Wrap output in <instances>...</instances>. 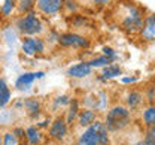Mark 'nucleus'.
Returning a JSON list of instances; mask_svg holds the SVG:
<instances>
[{
	"label": "nucleus",
	"mask_w": 155,
	"mask_h": 145,
	"mask_svg": "<svg viewBox=\"0 0 155 145\" xmlns=\"http://www.w3.org/2000/svg\"><path fill=\"white\" fill-rule=\"evenodd\" d=\"M94 2H96L97 5H106L109 0H94Z\"/></svg>",
	"instance_id": "28"
},
{
	"label": "nucleus",
	"mask_w": 155,
	"mask_h": 145,
	"mask_svg": "<svg viewBox=\"0 0 155 145\" xmlns=\"http://www.w3.org/2000/svg\"><path fill=\"white\" fill-rule=\"evenodd\" d=\"M3 144V138H2V133H0V145Z\"/></svg>",
	"instance_id": "31"
},
{
	"label": "nucleus",
	"mask_w": 155,
	"mask_h": 145,
	"mask_svg": "<svg viewBox=\"0 0 155 145\" xmlns=\"http://www.w3.org/2000/svg\"><path fill=\"white\" fill-rule=\"evenodd\" d=\"M60 43L63 46H76V48H87L88 46V41L81 36V35H75V33H67L60 36Z\"/></svg>",
	"instance_id": "5"
},
{
	"label": "nucleus",
	"mask_w": 155,
	"mask_h": 145,
	"mask_svg": "<svg viewBox=\"0 0 155 145\" xmlns=\"http://www.w3.org/2000/svg\"><path fill=\"white\" fill-rule=\"evenodd\" d=\"M128 121H130L128 109H125L122 106H115L114 109L109 111V114L106 117V127L109 130H119L128 124Z\"/></svg>",
	"instance_id": "2"
},
{
	"label": "nucleus",
	"mask_w": 155,
	"mask_h": 145,
	"mask_svg": "<svg viewBox=\"0 0 155 145\" xmlns=\"http://www.w3.org/2000/svg\"><path fill=\"white\" fill-rule=\"evenodd\" d=\"M96 120V114L91 109H84L79 115V124L81 126H91Z\"/></svg>",
	"instance_id": "13"
},
{
	"label": "nucleus",
	"mask_w": 155,
	"mask_h": 145,
	"mask_svg": "<svg viewBox=\"0 0 155 145\" xmlns=\"http://www.w3.org/2000/svg\"><path fill=\"white\" fill-rule=\"evenodd\" d=\"M35 5V0H19L18 2V11L19 12H28L31 6Z\"/></svg>",
	"instance_id": "21"
},
{
	"label": "nucleus",
	"mask_w": 155,
	"mask_h": 145,
	"mask_svg": "<svg viewBox=\"0 0 155 145\" xmlns=\"http://www.w3.org/2000/svg\"><path fill=\"white\" fill-rule=\"evenodd\" d=\"M17 27L22 35H27V36L38 35L42 32V22L35 15V12H30V14L24 15L22 18H19L17 21Z\"/></svg>",
	"instance_id": "4"
},
{
	"label": "nucleus",
	"mask_w": 155,
	"mask_h": 145,
	"mask_svg": "<svg viewBox=\"0 0 155 145\" xmlns=\"http://www.w3.org/2000/svg\"><path fill=\"white\" fill-rule=\"evenodd\" d=\"M35 75H36V78H42L43 76V72H36Z\"/></svg>",
	"instance_id": "30"
},
{
	"label": "nucleus",
	"mask_w": 155,
	"mask_h": 145,
	"mask_svg": "<svg viewBox=\"0 0 155 145\" xmlns=\"http://www.w3.org/2000/svg\"><path fill=\"white\" fill-rule=\"evenodd\" d=\"M145 145H155V124L148 129L146 138H145Z\"/></svg>",
	"instance_id": "22"
},
{
	"label": "nucleus",
	"mask_w": 155,
	"mask_h": 145,
	"mask_svg": "<svg viewBox=\"0 0 155 145\" xmlns=\"http://www.w3.org/2000/svg\"><path fill=\"white\" fill-rule=\"evenodd\" d=\"M69 102V99H67V96H61V97H58L57 99V103H61V105H66Z\"/></svg>",
	"instance_id": "27"
},
{
	"label": "nucleus",
	"mask_w": 155,
	"mask_h": 145,
	"mask_svg": "<svg viewBox=\"0 0 155 145\" xmlns=\"http://www.w3.org/2000/svg\"><path fill=\"white\" fill-rule=\"evenodd\" d=\"M125 17L122 18L121 24L122 27L130 32V33H134V32H139L143 29V18L139 12V9L133 6V5H125Z\"/></svg>",
	"instance_id": "3"
},
{
	"label": "nucleus",
	"mask_w": 155,
	"mask_h": 145,
	"mask_svg": "<svg viewBox=\"0 0 155 145\" xmlns=\"http://www.w3.org/2000/svg\"><path fill=\"white\" fill-rule=\"evenodd\" d=\"M142 38L146 41H155V14L149 15L143 21V29H142Z\"/></svg>",
	"instance_id": "8"
},
{
	"label": "nucleus",
	"mask_w": 155,
	"mask_h": 145,
	"mask_svg": "<svg viewBox=\"0 0 155 145\" xmlns=\"http://www.w3.org/2000/svg\"><path fill=\"white\" fill-rule=\"evenodd\" d=\"M25 109H27V112L30 114V117H36L39 112H40V103H39L38 100H35V99H28V100H25Z\"/></svg>",
	"instance_id": "15"
},
{
	"label": "nucleus",
	"mask_w": 155,
	"mask_h": 145,
	"mask_svg": "<svg viewBox=\"0 0 155 145\" xmlns=\"http://www.w3.org/2000/svg\"><path fill=\"white\" fill-rule=\"evenodd\" d=\"M67 73L73 78H84V76L91 73V66L88 63H81V64H76V66H72L67 70Z\"/></svg>",
	"instance_id": "10"
},
{
	"label": "nucleus",
	"mask_w": 155,
	"mask_h": 145,
	"mask_svg": "<svg viewBox=\"0 0 155 145\" xmlns=\"http://www.w3.org/2000/svg\"><path fill=\"white\" fill-rule=\"evenodd\" d=\"M110 62H112V59H109V57H106V56H101V57H98V59L91 60L88 64H90L91 67H100V66H107V64H110Z\"/></svg>",
	"instance_id": "18"
},
{
	"label": "nucleus",
	"mask_w": 155,
	"mask_h": 145,
	"mask_svg": "<svg viewBox=\"0 0 155 145\" xmlns=\"http://www.w3.org/2000/svg\"><path fill=\"white\" fill-rule=\"evenodd\" d=\"M107 141H109V136H107L106 126L98 121H94L79 138L78 145H107Z\"/></svg>",
	"instance_id": "1"
},
{
	"label": "nucleus",
	"mask_w": 155,
	"mask_h": 145,
	"mask_svg": "<svg viewBox=\"0 0 155 145\" xmlns=\"http://www.w3.org/2000/svg\"><path fill=\"white\" fill-rule=\"evenodd\" d=\"M122 81L124 83H133V81H136V78H124Z\"/></svg>",
	"instance_id": "29"
},
{
	"label": "nucleus",
	"mask_w": 155,
	"mask_h": 145,
	"mask_svg": "<svg viewBox=\"0 0 155 145\" xmlns=\"http://www.w3.org/2000/svg\"><path fill=\"white\" fill-rule=\"evenodd\" d=\"M49 135L52 138H57V139L64 138L67 135V124H66V121L61 120V118L55 120L52 123V126H51V129H49Z\"/></svg>",
	"instance_id": "9"
},
{
	"label": "nucleus",
	"mask_w": 155,
	"mask_h": 145,
	"mask_svg": "<svg viewBox=\"0 0 155 145\" xmlns=\"http://www.w3.org/2000/svg\"><path fill=\"white\" fill-rule=\"evenodd\" d=\"M35 79H36V75H35V73H30V72L22 73L21 76H18V79L15 81V87H17L18 90H27Z\"/></svg>",
	"instance_id": "11"
},
{
	"label": "nucleus",
	"mask_w": 155,
	"mask_h": 145,
	"mask_svg": "<svg viewBox=\"0 0 155 145\" xmlns=\"http://www.w3.org/2000/svg\"><path fill=\"white\" fill-rule=\"evenodd\" d=\"M14 135H15L17 139H24V138H25V130L17 127V129H14Z\"/></svg>",
	"instance_id": "25"
},
{
	"label": "nucleus",
	"mask_w": 155,
	"mask_h": 145,
	"mask_svg": "<svg viewBox=\"0 0 155 145\" xmlns=\"http://www.w3.org/2000/svg\"><path fill=\"white\" fill-rule=\"evenodd\" d=\"M25 138L28 139L30 145H38L40 142V133L36 127H28L25 129Z\"/></svg>",
	"instance_id": "14"
},
{
	"label": "nucleus",
	"mask_w": 155,
	"mask_h": 145,
	"mask_svg": "<svg viewBox=\"0 0 155 145\" xmlns=\"http://www.w3.org/2000/svg\"><path fill=\"white\" fill-rule=\"evenodd\" d=\"M119 73H121V69L118 66H109V67L103 69V76L104 78H114V76H118Z\"/></svg>",
	"instance_id": "19"
},
{
	"label": "nucleus",
	"mask_w": 155,
	"mask_h": 145,
	"mask_svg": "<svg viewBox=\"0 0 155 145\" xmlns=\"http://www.w3.org/2000/svg\"><path fill=\"white\" fill-rule=\"evenodd\" d=\"M18 145H25V144H18Z\"/></svg>",
	"instance_id": "34"
},
{
	"label": "nucleus",
	"mask_w": 155,
	"mask_h": 145,
	"mask_svg": "<svg viewBox=\"0 0 155 145\" xmlns=\"http://www.w3.org/2000/svg\"><path fill=\"white\" fill-rule=\"evenodd\" d=\"M143 121L148 126L155 124V106H149V108L145 109V112H143Z\"/></svg>",
	"instance_id": "16"
},
{
	"label": "nucleus",
	"mask_w": 155,
	"mask_h": 145,
	"mask_svg": "<svg viewBox=\"0 0 155 145\" xmlns=\"http://www.w3.org/2000/svg\"><path fill=\"white\" fill-rule=\"evenodd\" d=\"M63 6V0H38V8L46 15H54Z\"/></svg>",
	"instance_id": "7"
},
{
	"label": "nucleus",
	"mask_w": 155,
	"mask_h": 145,
	"mask_svg": "<svg viewBox=\"0 0 155 145\" xmlns=\"http://www.w3.org/2000/svg\"><path fill=\"white\" fill-rule=\"evenodd\" d=\"M134 145H145V144H134Z\"/></svg>",
	"instance_id": "32"
},
{
	"label": "nucleus",
	"mask_w": 155,
	"mask_h": 145,
	"mask_svg": "<svg viewBox=\"0 0 155 145\" xmlns=\"http://www.w3.org/2000/svg\"><path fill=\"white\" fill-rule=\"evenodd\" d=\"M78 114V102L76 100H73L72 103H70V111H69V117H67V123H72L73 120H75V117H76Z\"/></svg>",
	"instance_id": "23"
},
{
	"label": "nucleus",
	"mask_w": 155,
	"mask_h": 145,
	"mask_svg": "<svg viewBox=\"0 0 155 145\" xmlns=\"http://www.w3.org/2000/svg\"><path fill=\"white\" fill-rule=\"evenodd\" d=\"M9 100H11V90H9L6 81L3 78H0V106H6Z\"/></svg>",
	"instance_id": "12"
},
{
	"label": "nucleus",
	"mask_w": 155,
	"mask_h": 145,
	"mask_svg": "<svg viewBox=\"0 0 155 145\" xmlns=\"http://www.w3.org/2000/svg\"><path fill=\"white\" fill-rule=\"evenodd\" d=\"M22 52L27 56H35L36 52H42L43 51V42L42 39L38 38H25L22 41Z\"/></svg>",
	"instance_id": "6"
},
{
	"label": "nucleus",
	"mask_w": 155,
	"mask_h": 145,
	"mask_svg": "<svg viewBox=\"0 0 155 145\" xmlns=\"http://www.w3.org/2000/svg\"><path fill=\"white\" fill-rule=\"evenodd\" d=\"M14 8H15V0H5L2 8H0V12H2L3 17H9L12 14Z\"/></svg>",
	"instance_id": "17"
},
{
	"label": "nucleus",
	"mask_w": 155,
	"mask_h": 145,
	"mask_svg": "<svg viewBox=\"0 0 155 145\" xmlns=\"http://www.w3.org/2000/svg\"><path fill=\"white\" fill-rule=\"evenodd\" d=\"M127 102L128 105L131 106V108H136V106H139V105L142 103V96H140V93H131L128 97H127Z\"/></svg>",
	"instance_id": "20"
},
{
	"label": "nucleus",
	"mask_w": 155,
	"mask_h": 145,
	"mask_svg": "<svg viewBox=\"0 0 155 145\" xmlns=\"http://www.w3.org/2000/svg\"><path fill=\"white\" fill-rule=\"evenodd\" d=\"M103 52L106 54V57H109V59H112L114 60V57H115V52H114V49H110V48H103Z\"/></svg>",
	"instance_id": "26"
},
{
	"label": "nucleus",
	"mask_w": 155,
	"mask_h": 145,
	"mask_svg": "<svg viewBox=\"0 0 155 145\" xmlns=\"http://www.w3.org/2000/svg\"><path fill=\"white\" fill-rule=\"evenodd\" d=\"M0 20H2V12H0Z\"/></svg>",
	"instance_id": "33"
},
{
	"label": "nucleus",
	"mask_w": 155,
	"mask_h": 145,
	"mask_svg": "<svg viewBox=\"0 0 155 145\" xmlns=\"http://www.w3.org/2000/svg\"><path fill=\"white\" fill-rule=\"evenodd\" d=\"M17 142H18V139L15 138L14 133H6L3 136V145H17Z\"/></svg>",
	"instance_id": "24"
}]
</instances>
